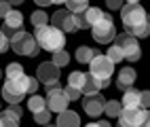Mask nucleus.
Listing matches in <instances>:
<instances>
[{
  "mask_svg": "<svg viewBox=\"0 0 150 127\" xmlns=\"http://www.w3.org/2000/svg\"><path fill=\"white\" fill-rule=\"evenodd\" d=\"M121 19L127 34H131L135 38H146L150 34V26H148V15L144 11V6L139 2H127L121 6Z\"/></svg>",
  "mask_w": 150,
  "mask_h": 127,
  "instance_id": "nucleus-1",
  "label": "nucleus"
},
{
  "mask_svg": "<svg viewBox=\"0 0 150 127\" xmlns=\"http://www.w3.org/2000/svg\"><path fill=\"white\" fill-rule=\"evenodd\" d=\"M38 79L34 76H17V79H6V83L2 85V100L8 104H19L23 100L25 93H36L38 89Z\"/></svg>",
  "mask_w": 150,
  "mask_h": 127,
  "instance_id": "nucleus-2",
  "label": "nucleus"
},
{
  "mask_svg": "<svg viewBox=\"0 0 150 127\" xmlns=\"http://www.w3.org/2000/svg\"><path fill=\"white\" fill-rule=\"evenodd\" d=\"M34 40H36L38 49L55 53V51H62L66 47V34L62 30H57V28H53V26H40L34 32Z\"/></svg>",
  "mask_w": 150,
  "mask_h": 127,
  "instance_id": "nucleus-3",
  "label": "nucleus"
},
{
  "mask_svg": "<svg viewBox=\"0 0 150 127\" xmlns=\"http://www.w3.org/2000/svg\"><path fill=\"white\" fill-rule=\"evenodd\" d=\"M112 72H114V64L108 60L106 55H99L95 53L93 60L89 62V76H93V79L102 85V89L110 87V81H112Z\"/></svg>",
  "mask_w": 150,
  "mask_h": 127,
  "instance_id": "nucleus-4",
  "label": "nucleus"
},
{
  "mask_svg": "<svg viewBox=\"0 0 150 127\" xmlns=\"http://www.w3.org/2000/svg\"><path fill=\"white\" fill-rule=\"evenodd\" d=\"M8 47H11L17 55H28V57H36L38 55V45L34 40V36L23 32V30L13 34V38L8 40Z\"/></svg>",
  "mask_w": 150,
  "mask_h": 127,
  "instance_id": "nucleus-5",
  "label": "nucleus"
},
{
  "mask_svg": "<svg viewBox=\"0 0 150 127\" xmlns=\"http://www.w3.org/2000/svg\"><path fill=\"white\" fill-rule=\"evenodd\" d=\"M91 32H93L91 36L99 45H110L116 38V28H114V21H112V15L104 13L99 17V21L91 26Z\"/></svg>",
  "mask_w": 150,
  "mask_h": 127,
  "instance_id": "nucleus-6",
  "label": "nucleus"
},
{
  "mask_svg": "<svg viewBox=\"0 0 150 127\" xmlns=\"http://www.w3.org/2000/svg\"><path fill=\"white\" fill-rule=\"evenodd\" d=\"M114 43L118 45V49H121L123 60H127V62H137L139 57H142V49H139V43H137L135 36L127 34V32H125V34H116Z\"/></svg>",
  "mask_w": 150,
  "mask_h": 127,
  "instance_id": "nucleus-7",
  "label": "nucleus"
},
{
  "mask_svg": "<svg viewBox=\"0 0 150 127\" xmlns=\"http://www.w3.org/2000/svg\"><path fill=\"white\" fill-rule=\"evenodd\" d=\"M118 127H139L150 119L148 108H121L118 112Z\"/></svg>",
  "mask_w": 150,
  "mask_h": 127,
  "instance_id": "nucleus-8",
  "label": "nucleus"
},
{
  "mask_svg": "<svg viewBox=\"0 0 150 127\" xmlns=\"http://www.w3.org/2000/svg\"><path fill=\"white\" fill-rule=\"evenodd\" d=\"M104 15L102 9L97 6H87L85 11L81 13H72V19H74V28L76 30H85V28H91L93 23L99 21V17Z\"/></svg>",
  "mask_w": 150,
  "mask_h": 127,
  "instance_id": "nucleus-9",
  "label": "nucleus"
},
{
  "mask_svg": "<svg viewBox=\"0 0 150 127\" xmlns=\"http://www.w3.org/2000/svg\"><path fill=\"white\" fill-rule=\"evenodd\" d=\"M49 19H51L53 28L62 30L64 34H66V32H74V30H76V28H74V19H72V13H70L68 9H59V11H57L55 15H51Z\"/></svg>",
  "mask_w": 150,
  "mask_h": 127,
  "instance_id": "nucleus-10",
  "label": "nucleus"
},
{
  "mask_svg": "<svg viewBox=\"0 0 150 127\" xmlns=\"http://www.w3.org/2000/svg\"><path fill=\"white\" fill-rule=\"evenodd\" d=\"M68 95L64 93V89H55V91H49L47 93V110H51V112H62L68 108Z\"/></svg>",
  "mask_w": 150,
  "mask_h": 127,
  "instance_id": "nucleus-11",
  "label": "nucleus"
},
{
  "mask_svg": "<svg viewBox=\"0 0 150 127\" xmlns=\"http://www.w3.org/2000/svg\"><path fill=\"white\" fill-rule=\"evenodd\" d=\"M104 95H99V93H93V95H85V102H83V108L89 116H93V119H97L99 114L104 112Z\"/></svg>",
  "mask_w": 150,
  "mask_h": 127,
  "instance_id": "nucleus-12",
  "label": "nucleus"
},
{
  "mask_svg": "<svg viewBox=\"0 0 150 127\" xmlns=\"http://www.w3.org/2000/svg\"><path fill=\"white\" fill-rule=\"evenodd\" d=\"M36 79L38 83H51V81H59V68L53 62H45L36 68Z\"/></svg>",
  "mask_w": 150,
  "mask_h": 127,
  "instance_id": "nucleus-13",
  "label": "nucleus"
},
{
  "mask_svg": "<svg viewBox=\"0 0 150 127\" xmlns=\"http://www.w3.org/2000/svg\"><path fill=\"white\" fill-rule=\"evenodd\" d=\"M135 79H137V74H135L133 68H121V72H118V79H116V87L125 91V89H129V87H133Z\"/></svg>",
  "mask_w": 150,
  "mask_h": 127,
  "instance_id": "nucleus-14",
  "label": "nucleus"
},
{
  "mask_svg": "<svg viewBox=\"0 0 150 127\" xmlns=\"http://www.w3.org/2000/svg\"><path fill=\"white\" fill-rule=\"evenodd\" d=\"M57 127H81V116H78L76 112L72 110H62V112H57Z\"/></svg>",
  "mask_w": 150,
  "mask_h": 127,
  "instance_id": "nucleus-15",
  "label": "nucleus"
},
{
  "mask_svg": "<svg viewBox=\"0 0 150 127\" xmlns=\"http://www.w3.org/2000/svg\"><path fill=\"white\" fill-rule=\"evenodd\" d=\"M19 119H21V114L15 112L13 106H8L6 110H0V127H19Z\"/></svg>",
  "mask_w": 150,
  "mask_h": 127,
  "instance_id": "nucleus-16",
  "label": "nucleus"
},
{
  "mask_svg": "<svg viewBox=\"0 0 150 127\" xmlns=\"http://www.w3.org/2000/svg\"><path fill=\"white\" fill-rule=\"evenodd\" d=\"M121 106H123V108H139V91L133 89V87L125 89V95H123V100H121Z\"/></svg>",
  "mask_w": 150,
  "mask_h": 127,
  "instance_id": "nucleus-17",
  "label": "nucleus"
},
{
  "mask_svg": "<svg viewBox=\"0 0 150 127\" xmlns=\"http://www.w3.org/2000/svg\"><path fill=\"white\" fill-rule=\"evenodd\" d=\"M99 89H102V85H99L93 76H89L87 74V79H85V85H83V89H81V93H85V95H93V93H99Z\"/></svg>",
  "mask_w": 150,
  "mask_h": 127,
  "instance_id": "nucleus-18",
  "label": "nucleus"
},
{
  "mask_svg": "<svg viewBox=\"0 0 150 127\" xmlns=\"http://www.w3.org/2000/svg\"><path fill=\"white\" fill-rule=\"evenodd\" d=\"M93 55H95V51L91 47H78L76 49V60H78V64H89L93 60Z\"/></svg>",
  "mask_w": 150,
  "mask_h": 127,
  "instance_id": "nucleus-19",
  "label": "nucleus"
},
{
  "mask_svg": "<svg viewBox=\"0 0 150 127\" xmlns=\"http://www.w3.org/2000/svg\"><path fill=\"white\" fill-rule=\"evenodd\" d=\"M85 79H87V74H85V72H78V70H76V72H72V74L68 76V85L81 91V89H83V85H85Z\"/></svg>",
  "mask_w": 150,
  "mask_h": 127,
  "instance_id": "nucleus-20",
  "label": "nucleus"
},
{
  "mask_svg": "<svg viewBox=\"0 0 150 127\" xmlns=\"http://www.w3.org/2000/svg\"><path fill=\"white\" fill-rule=\"evenodd\" d=\"M121 108H123L121 102H116V100H106V104H104V112L110 116V119H116Z\"/></svg>",
  "mask_w": 150,
  "mask_h": 127,
  "instance_id": "nucleus-21",
  "label": "nucleus"
},
{
  "mask_svg": "<svg viewBox=\"0 0 150 127\" xmlns=\"http://www.w3.org/2000/svg\"><path fill=\"white\" fill-rule=\"evenodd\" d=\"M45 106H47V102H45V97H40V95H32V97H30V100H28V110L30 112H38V110H42L45 108Z\"/></svg>",
  "mask_w": 150,
  "mask_h": 127,
  "instance_id": "nucleus-22",
  "label": "nucleus"
},
{
  "mask_svg": "<svg viewBox=\"0 0 150 127\" xmlns=\"http://www.w3.org/2000/svg\"><path fill=\"white\" fill-rule=\"evenodd\" d=\"M64 4H66V9L70 13H81L89 6V0H66Z\"/></svg>",
  "mask_w": 150,
  "mask_h": 127,
  "instance_id": "nucleus-23",
  "label": "nucleus"
},
{
  "mask_svg": "<svg viewBox=\"0 0 150 127\" xmlns=\"http://www.w3.org/2000/svg\"><path fill=\"white\" fill-rule=\"evenodd\" d=\"M106 57H108V60L112 62V64H118V62H125V60H123V53H121V49H118V45H116L114 40H112V47L108 49V53H106Z\"/></svg>",
  "mask_w": 150,
  "mask_h": 127,
  "instance_id": "nucleus-24",
  "label": "nucleus"
},
{
  "mask_svg": "<svg viewBox=\"0 0 150 127\" xmlns=\"http://www.w3.org/2000/svg\"><path fill=\"white\" fill-rule=\"evenodd\" d=\"M6 79H17V76H21L23 74V66L21 64H17V62H13V64H8L6 66Z\"/></svg>",
  "mask_w": 150,
  "mask_h": 127,
  "instance_id": "nucleus-25",
  "label": "nucleus"
},
{
  "mask_svg": "<svg viewBox=\"0 0 150 127\" xmlns=\"http://www.w3.org/2000/svg\"><path fill=\"white\" fill-rule=\"evenodd\" d=\"M30 19H32L34 28H40V26H47V21H49V15H47L45 11H34Z\"/></svg>",
  "mask_w": 150,
  "mask_h": 127,
  "instance_id": "nucleus-26",
  "label": "nucleus"
},
{
  "mask_svg": "<svg viewBox=\"0 0 150 127\" xmlns=\"http://www.w3.org/2000/svg\"><path fill=\"white\" fill-rule=\"evenodd\" d=\"M68 62H70V55L64 51V49H62V51H55V53H53V64H55L57 68L68 66Z\"/></svg>",
  "mask_w": 150,
  "mask_h": 127,
  "instance_id": "nucleus-27",
  "label": "nucleus"
},
{
  "mask_svg": "<svg viewBox=\"0 0 150 127\" xmlns=\"http://www.w3.org/2000/svg\"><path fill=\"white\" fill-rule=\"evenodd\" d=\"M34 121H36L38 125H47L49 121H51V110H47V108H42V110H38V112H34Z\"/></svg>",
  "mask_w": 150,
  "mask_h": 127,
  "instance_id": "nucleus-28",
  "label": "nucleus"
},
{
  "mask_svg": "<svg viewBox=\"0 0 150 127\" xmlns=\"http://www.w3.org/2000/svg\"><path fill=\"white\" fill-rule=\"evenodd\" d=\"M64 93L68 95V100H70V102H72V100H78V97L83 95V93L78 91V89H74V87H70V85H68L66 89H64Z\"/></svg>",
  "mask_w": 150,
  "mask_h": 127,
  "instance_id": "nucleus-29",
  "label": "nucleus"
},
{
  "mask_svg": "<svg viewBox=\"0 0 150 127\" xmlns=\"http://www.w3.org/2000/svg\"><path fill=\"white\" fill-rule=\"evenodd\" d=\"M11 13V2L8 0H0V17H6Z\"/></svg>",
  "mask_w": 150,
  "mask_h": 127,
  "instance_id": "nucleus-30",
  "label": "nucleus"
},
{
  "mask_svg": "<svg viewBox=\"0 0 150 127\" xmlns=\"http://www.w3.org/2000/svg\"><path fill=\"white\" fill-rule=\"evenodd\" d=\"M148 100H150V93L139 91V108H148Z\"/></svg>",
  "mask_w": 150,
  "mask_h": 127,
  "instance_id": "nucleus-31",
  "label": "nucleus"
},
{
  "mask_svg": "<svg viewBox=\"0 0 150 127\" xmlns=\"http://www.w3.org/2000/svg\"><path fill=\"white\" fill-rule=\"evenodd\" d=\"M108 9H112V11H118V9L123 6V0H106Z\"/></svg>",
  "mask_w": 150,
  "mask_h": 127,
  "instance_id": "nucleus-32",
  "label": "nucleus"
},
{
  "mask_svg": "<svg viewBox=\"0 0 150 127\" xmlns=\"http://www.w3.org/2000/svg\"><path fill=\"white\" fill-rule=\"evenodd\" d=\"M6 49H8V38L2 34V30H0V53H4Z\"/></svg>",
  "mask_w": 150,
  "mask_h": 127,
  "instance_id": "nucleus-33",
  "label": "nucleus"
},
{
  "mask_svg": "<svg viewBox=\"0 0 150 127\" xmlns=\"http://www.w3.org/2000/svg\"><path fill=\"white\" fill-rule=\"evenodd\" d=\"M45 89H47V93L49 91H55V89H62V83H59V81H51V83L45 85Z\"/></svg>",
  "mask_w": 150,
  "mask_h": 127,
  "instance_id": "nucleus-34",
  "label": "nucleus"
},
{
  "mask_svg": "<svg viewBox=\"0 0 150 127\" xmlns=\"http://www.w3.org/2000/svg\"><path fill=\"white\" fill-rule=\"evenodd\" d=\"M34 2L38 6H49V4H51V0H34Z\"/></svg>",
  "mask_w": 150,
  "mask_h": 127,
  "instance_id": "nucleus-35",
  "label": "nucleus"
},
{
  "mask_svg": "<svg viewBox=\"0 0 150 127\" xmlns=\"http://www.w3.org/2000/svg\"><path fill=\"white\" fill-rule=\"evenodd\" d=\"M97 123H99V127H110V123H108V121H97Z\"/></svg>",
  "mask_w": 150,
  "mask_h": 127,
  "instance_id": "nucleus-36",
  "label": "nucleus"
},
{
  "mask_svg": "<svg viewBox=\"0 0 150 127\" xmlns=\"http://www.w3.org/2000/svg\"><path fill=\"white\" fill-rule=\"evenodd\" d=\"M66 0H51V4H64Z\"/></svg>",
  "mask_w": 150,
  "mask_h": 127,
  "instance_id": "nucleus-37",
  "label": "nucleus"
},
{
  "mask_svg": "<svg viewBox=\"0 0 150 127\" xmlns=\"http://www.w3.org/2000/svg\"><path fill=\"white\" fill-rule=\"evenodd\" d=\"M85 127H99V123H97V121H95V123H87Z\"/></svg>",
  "mask_w": 150,
  "mask_h": 127,
  "instance_id": "nucleus-38",
  "label": "nucleus"
},
{
  "mask_svg": "<svg viewBox=\"0 0 150 127\" xmlns=\"http://www.w3.org/2000/svg\"><path fill=\"white\" fill-rule=\"evenodd\" d=\"M8 2H11V4H21L23 0H8Z\"/></svg>",
  "mask_w": 150,
  "mask_h": 127,
  "instance_id": "nucleus-39",
  "label": "nucleus"
},
{
  "mask_svg": "<svg viewBox=\"0 0 150 127\" xmlns=\"http://www.w3.org/2000/svg\"><path fill=\"white\" fill-rule=\"evenodd\" d=\"M125 2H139V0H125Z\"/></svg>",
  "mask_w": 150,
  "mask_h": 127,
  "instance_id": "nucleus-40",
  "label": "nucleus"
},
{
  "mask_svg": "<svg viewBox=\"0 0 150 127\" xmlns=\"http://www.w3.org/2000/svg\"><path fill=\"white\" fill-rule=\"evenodd\" d=\"M0 79H2V72H0Z\"/></svg>",
  "mask_w": 150,
  "mask_h": 127,
  "instance_id": "nucleus-41",
  "label": "nucleus"
},
{
  "mask_svg": "<svg viewBox=\"0 0 150 127\" xmlns=\"http://www.w3.org/2000/svg\"><path fill=\"white\" fill-rule=\"evenodd\" d=\"M45 127H49V125H45Z\"/></svg>",
  "mask_w": 150,
  "mask_h": 127,
  "instance_id": "nucleus-42",
  "label": "nucleus"
}]
</instances>
